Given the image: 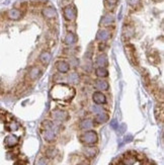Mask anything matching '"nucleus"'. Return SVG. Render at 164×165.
<instances>
[{
    "label": "nucleus",
    "mask_w": 164,
    "mask_h": 165,
    "mask_svg": "<svg viewBox=\"0 0 164 165\" xmlns=\"http://www.w3.org/2000/svg\"><path fill=\"white\" fill-rule=\"evenodd\" d=\"M74 88L66 84H56L51 89V96L53 97V99L59 100V102H68L74 97Z\"/></svg>",
    "instance_id": "obj_1"
},
{
    "label": "nucleus",
    "mask_w": 164,
    "mask_h": 165,
    "mask_svg": "<svg viewBox=\"0 0 164 165\" xmlns=\"http://www.w3.org/2000/svg\"><path fill=\"white\" fill-rule=\"evenodd\" d=\"M0 93H1V89H0Z\"/></svg>",
    "instance_id": "obj_37"
},
{
    "label": "nucleus",
    "mask_w": 164,
    "mask_h": 165,
    "mask_svg": "<svg viewBox=\"0 0 164 165\" xmlns=\"http://www.w3.org/2000/svg\"><path fill=\"white\" fill-rule=\"evenodd\" d=\"M6 15L9 19H11V20H18V19H20L22 16V11L17 8H13L6 12Z\"/></svg>",
    "instance_id": "obj_13"
},
{
    "label": "nucleus",
    "mask_w": 164,
    "mask_h": 165,
    "mask_svg": "<svg viewBox=\"0 0 164 165\" xmlns=\"http://www.w3.org/2000/svg\"><path fill=\"white\" fill-rule=\"evenodd\" d=\"M58 153V151L56 148H54V147H49L46 149L45 151V155H46V157L49 158V159H53L56 157V155Z\"/></svg>",
    "instance_id": "obj_25"
},
{
    "label": "nucleus",
    "mask_w": 164,
    "mask_h": 165,
    "mask_svg": "<svg viewBox=\"0 0 164 165\" xmlns=\"http://www.w3.org/2000/svg\"><path fill=\"white\" fill-rule=\"evenodd\" d=\"M64 54L65 55H73V54H75V52H76V50H74V49H70V48H68V49H65L64 50Z\"/></svg>",
    "instance_id": "obj_31"
},
{
    "label": "nucleus",
    "mask_w": 164,
    "mask_h": 165,
    "mask_svg": "<svg viewBox=\"0 0 164 165\" xmlns=\"http://www.w3.org/2000/svg\"><path fill=\"white\" fill-rule=\"evenodd\" d=\"M106 48H107V45H106V43H104V42H100V43H99L98 50H99L100 52H103L104 50H106Z\"/></svg>",
    "instance_id": "obj_33"
},
{
    "label": "nucleus",
    "mask_w": 164,
    "mask_h": 165,
    "mask_svg": "<svg viewBox=\"0 0 164 165\" xmlns=\"http://www.w3.org/2000/svg\"><path fill=\"white\" fill-rule=\"evenodd\" d=\"M56 69L58 70L59 73L65 74V73L69 72V70H70L69 63L66 62V61H64V60H59L56 63Z\"/></svg>",
    "instance_id": "obj_11"
},
{
    "label": "nucleus",
    "mask_w": 164,
    "mask_h": 165,
    "mask_svg": "<svg viewBox=\"0 0 164 165\" xmlns=\"http://www.w3.org/2000/svg\"><path fill=\"white\" fill-rule=\"evenodd\" d=\"M116 125H117V121H116V120H115V121H112V126L113 128H117Z\"/></svg>",
    "instance_id": "obj_35"
},
{
    "label": "nucleus",
    "mask_w": 164,
    "mask_h": 165,
    "mask_svg": "<svg viewBox=\"0 0 164 165\" xmlns=\"http://www.w3.org/2000/svg\"><path fill=\"white\" fill-rule=\"evenodd\" d=\"M155 118L158 121V123L163 122L164 118V109H163V104H158L156 107H155Z\"/></svg>",
    "instance_id": "obj_21"
},
{
    "label": "nucleus",
    "mask_w": 164,
    "mask_h": 165,
    "mask_svg": "<svg viewBox=\"0 0 164 165\" xmlns=\"http://www.w3.org/2000/svg\"><path fill=\"white\" fill-rule=\"evenodd\" d=\"M43 127V137L44 140L48 143H53L56 141L57 133H58V126L51 121H44L42 124Z\"/></svg>",
    "instance_id": "obj_2"
},
{
    "label": "nucleus",
    "mask_w": 164,
    "mask_h": 165,
    "mask_svg": "<svg viewBox=\"0 0 164 165\" xmlns=\"http://www.w3.org/2000/svg\"><path fill=\"white\" fill-rule=\"evenodd\" d=\"M111 165H112V164H111Z\"/></svg>",
    "instance_id": "obj_38"
},
{
    "label": "nucleus",
    "mask_w": 164,
    "mask_h": 165,
    "mask_svg": "<svg viewBox=\"0 0 164 165\" xmlns=\"http://www.w3.org/2000/svg\"><path fill=\"white\" fill-rule=\"evenodd\" d=\"M92 99H93V102L98 105L107 103V97L106 95L102 93V91H95L92 95Z\"/></svg>",
    "instance_id": "obj_10"
},
{
    "label": "nucleus",
    "mask_w": 164,
    "mask_h": 165,
    "mask_svg": "<svg viewBox=\"0 0 164 165\" xmlns=\"http://www.w3.org/2000/svg\"><path fill=\"white\" fill-rule=\"evenodd\" d=\"M128 3L130 4L131 6H136L138 5V4H140V0H128Z\"/></svg>",
    "instance_id": "obj_32"
},
{
    "label": "nucleus",
    "mask_w": 164,
    "mask_h": 165,
    "mask_svg": "<svg viewBox=\"0 0 164 165\" xmlns=\"http://www.w3.org/2000/svg\"><path fill=\"white\" fill-rule=\"evenodd\" d=\"M4 143H5V145L7 146V147H14V146H16L18 144V138L16 136L14 135H9L7 136L5 140H4Z\"/></svg>",
    "instance_id": "obj_20"
},
{
    "label": "nucleus",
    "mask_w": 164,
    "mask_h": 165,
    "mask_svg": "<svg viewBox=\"0 0 164 165\" xmlns=\"http://www.w3.org/2000/svg\"><path fill=\"white\" fill-rule=\"evenodd\" d=\"M63 13H64V17H65V19L68 20V21H73L76 18V15H77V11H76L75 6L70 5V4L64 7Z\"/></svg>",
    "instance_id": "obj_6"
},
{
    "label": "nucleus",
    "mask_w": 164,
    "mask_h": 165,
    "mask_svg": "<svg viewBox=\"0 0 164 165\" xmlns=\"http://www.w3.org/2000/svg\"><path fill=\"white\" fill-rule=\"evenodd\" d=\"M35 165H48L47 159H46V158H39V159H36Z\"/></svg>",
    "instance_id": "obj_30"
},
{
    "label": "nucleus",
    "mask_w": 164,
    "mask_h": 165,
    "mask_svg": "<svg viewBox=\"0 0 164 165\" xmlns=\"http://www.w3.org/2000/svg\"><path fill=\"white\" fill-rule=\"evenodd\" d=\"M27 85L25 84V83H21V84H19L17 87H16V90H17V93H24L25 91V89L27 88L26 87Z\"/></svg>",
    "instance_id": "obj_28"
},
{
    "label": "nucleus",
    "mask_w": 164,
    "mask_h": 165,
    "mask_svg": "<svg viewBox=\"0 0 164 165\" xmlns=\"http://www.w3.org/2000/svg\"><path fill=\"white\" fill-rule=\"evenodd\" d=\"M69 66H73V67H77V66H79V60L77 58H74V57H72L70 58V61H69Z\"/></svg>",
    "instance_id": "obj_29"
},
{
    "label": "nucleus",
    "mask_w": 164,
    "mask_h": 165,
    "mask_svg": "<svg viewBox=\"0 0 164 165\" xmlns=\"http://www.w3.org/2000/svg\"><path fill=\"white\" fill-rule=\"evenodd\" d=\"M76 42H77V36L73 33H68L65 36V40H64V43L68 46H71L73 44H75Z\"/></svg>",
    "instance_id": "obj_22"
},
{
    "label": "nucleus",
    "mask_w": 164,
    "mask_h": 165,
    "mask_svg": "<svg viewBox=\"0 0 164 165\" xmlns=\"http://www.w3.org/2000/svg\"><path fill=\"white\" fill-rule=\"evenodd\" d=\"M80 80V76L77 72H72L70 73V75L68 76V81L72 84H77Z\"/></svg>",
    "instance_id": "obj_26"
},
{
    "label": "nucleus",
    "mask_w": 164,
    "mask_h": 165,
    "mask_svg": "<svg viewBox=\"0 0 164 165\" xmlns=\"http://www.w3.org/2000/svg\"><path fill=\"white\" fill-rule=\"evenodd\" d=\"M51 117L54 121L57 122H66L69 118V113L64 109H54L51 113Z\"/></svg>",
    "instance_id": "obj_5"
},
{
    "label": "nucleus",
    "mask_w": 164,
    "mask_h": 165,
    "mask_svg": "<svg viewBox=\"0 0 164 165\" xmlns=\"http://www.w3.org/2000/svg\"><path fill=\"white\" fill-rule=\"evenodd\" d=\"M94 87L99 91H106V90H108L109 84L108 82L104 79H97L94 82Z\"/></svg>",
    "instance_id": "obj_18"
},
{
    "label": "nucleus",
    "mask_w": 164,
    "mask_h": 165,
    "mask_svg": "<svg viewBox=\"0 0 164 165\" xmlns=\"http://www.w3.org/2000/svg\"><path fill=\"white\" fill-rule=\"evenodd\" d=\"M125 51H126V55L129 61L133 64V65H138V56H137V52L136 49L133 45L128 44L125 46Z\"/></svg>",
    "instance_id": "obj_4"
},
{
    "label": "nucleus",
    "mask_w": 164,
    "mask_h": 165,
    "mask_svg": "<svg viewBox=\"0 0 164 165\" xmlns=\"http://www.w3.org/2000/svg\"><path fill=\"white\" fill-rule=\"evenodd\" d=\"M95 64H96L98 67L106 68L108 65V59L107 57V55L103 54V53L98 55V56L96 57V59H95Z\"/></svg>",
    "instance_id": "obj_16"
},
{
    "label": "nucleus",
    "mask_w": 164,
    "mask_h": 165,
    "mask_svg": "<svg viewBox=\"0 0 164 165\" xmlns=\"http://www.w3.org/2000/svg\"><path fill=\"white\" fill-rule=\"evenodd\" d=\"M93 127H94V122L92 120H90V118H84V120H82L79 123V128L84 131L91 130Z\"/></svg>",
    "instance_id": "obj_17"
},
{
    "label": "nucleus",
    "mask_w": 164,
    "mask_h": 165,
    "mask_svg": "<svg viewBox=\"0 0 164 165\" xmlns=\"http://www.w3.org/2000/svg\"><path fill=\"white\" fill-rule=\"evenodd\" d=\"M111 36H112V33H111V31H109L108 30L103 29V30H100L98 33H97L96 40L97 41H100V42H107L108 39H111Z\"/></svg>",
    "instance_id": "obj_14"
},
{
    "label": "nucleus",
    "mask_w": 164,
    "mask_h": 165,
    "mask_svg": "<svg viewBox=\"0 0 164 165\" xmlns=\"http://www.w3.org/2000/svg\"><path fill=\"white\" fill-rule=\"evenodd\" d=\"M95 75H96L98 78H104V77L108 76V71L107 70V68L98 67L95 69Z\"/></svg>",
    "instance_id": "obj_24"
},
{
    "label": "nucleus",
    "mask_w": 164,
    "mask_h": 165,
    "mask_svg": "<svg viewBox=\"0 0 164 165\" xmlns=\"http://www.w3.org/2000/svg\"><path fill=\"white\" fill-rule=\"evenodd\" d=\"M113 24V17L111 14H107L101 18V21H100V25L103 26H111Z\"/></svg>",
    "instance_id": "obj_23"
},
{
    "label": "nucleus",
    "mask_w": 164,
    "mask_h": 165,
    "mask_svg": "<svg viewBox=\"0 0 164 165\" xmlns=\"http://www.w3.org/2000/svg\"><path fill=\"white\" fill-rule=\"evenodd\" d=\"M141 165H152V161H150V160L144 158L142 161H141Z\"/></svg>",
    "instance_id": "obj_34"
},
{
    "label": "nucleus",
    "mask_w": 164,
    "mask_h": 165,
    "mask_svg": "<svg viewBox=\"0 0 164 165\" xmlns=\"http://www.w3.org/2000/svg\"><path fill=\"white\" fill-rule=\"evenodd\" d=\"M134 152H129V153H125L123 158L121 159V162L124 165H133L136 162V156H135Z\"/></svg>",
    "instance_id": "obj_9"
},
{
    "label": "nucleus",
    "mask_w": 164,
    "mask_h": 165,
    "mask_svg": "<svg viewBox=\"0 0 164 165\" xmlns=\"http://www.w3.org/2000/svg\"><path fill=\"white\" fill-rule=\"evenodd\" d=\"M148 58L151 63L153 64H158L160 62V58H159V55L158 54H151V55H148Z\"/></svg>",
    "instance_id": "obj_27"
},
{
    "label": "nucleus",
    "mask_w": 164,
    "mask_h": 165,
    "mask_svg": "<svg viewBox=\"0 0 164 165\" xmlns=\"http://www.w3.org/2000/svg\"><path fill=\"white\" fill-rule=\"evenodd\" d=\"M79 165H88V164H86V162H81Z\"/></svg>",
    "instance_id": "obj_36"
},
{
    "label": "nucleus",
    "mask_w": 164,
    "mask_h": 165,
    "mask_svg": "<svg viewBox=\"0 0 164 165\" xmlns=\"http://www.w3.org/2000/svg\"><path fill=\"white\" fill-rule=\"evenodd\" d=\"M51 59H52V55L49 51H43L40 54V57H39V60L43 65H48V64L51 62Z\"/></svg>",
    "instance_id": "obj_19"
},
{
    "label": "nucleus",
    "mask_w": 164,
    "mask_h": 165,
    "mask_svg": "<svg viewBox=\"0 0 164 165\" xmlns=\"http://www.w3.org/2000/svg\"><path fill=\"white\" fill-rule=\"evenodd\" d=\"M97 153H98V149L95 148L94 145H92V146H86V147L83 148V154H84V156H85L86 158H88V159L94 158V157L97 155Z\"/></svg>",
    "instance_id": "obj_8"
},
{
    "label": "nucleus",
    "mask_w": 164,
    "mask_h": 165,
    "mask_svg": "<svg viewBox=\"0 0 164 165\" xmlns=\"http://www.w3.org/2000/svg\"><path fill=\"white\" fill-rule=\"evenodd\" d=\"M41 75H42V70H41V68L36 65H34L29 68V70H27V74H26V77L27 79L30 80V81H35L38 78H40Z\"/></svg>",
    "instance_id": "obj_7"
},
{
    "label": "nucleus",
    "mask_w": 164,
    "mask_h": 165,
    "mask_svg": "<svg viewBox=\"0 0 164 165\" xmlns=\"http://www.w3.org/2000/svg\"><path fill=\"white\" fill-rule=\"evenodd\" d=\"M79 141L83 145L92 146V145H95L97 143L98 137H97V134H96V132L95 131L88 130V131H86L85 133H83V134H81L79 136Z\"/></svg>",
    "instance_id": "obj_3"
},
{
    "label": "nucleus",
    "mask_w": 164,
    "mask_h": 165,
    "mask_svg": "<svg viewBox=\"0 0 164 165\" xmlns=\"http://www.w3.org/2000/svg\"><path fill=\"white\" fill-rule=\"evenodd\" d=\"M43 15L47 18V19H54V18H56L57 17V11H56V9H55L54 7L52 6H47V7H45L43 9Z\"/></svg>",
    "instance_id": "obj_12"
},
{
    "label": "nucleus",
    "mask_w": 164,
    "mask_h": 165,
    "mask_svg": "<svg viewBox=\"0 0 164 165\" xmlns=\"http://www.w3.org/2000/svg\"><path fill=\"white\" fill-rule=\"evenodd\" d=\"M109 120V117L108 114L107 113H104L103 111L99 112V113H96V114H95L94 117V121L96 124H104L107 123V121Z\"/></svg>",
    "instance_id": "obj_15"
}]
</instances>
